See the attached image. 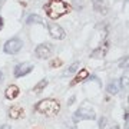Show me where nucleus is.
Masks as SVG:
<instances>
[{
    "label": "nucleus",
    "instance_id": "nucleus-1",
    "mask_svg": "<svg viewBox=\"0 0 129 129\" xmlns=\"http://www.w3.org/2000/svg\"><path fill=\"white\" fill-rule=\"evenodd\" d=\"M70 5L66 3L64 0H49L46 5L43 6V10L46 12V14L52 20L62 17L64 14H68L70 12Z\"/></svg>",
    "mask_w": 129,
    "mask_h": 129
},
{
    "label": "nucleus",
    "instance_id": "nucleus-2",
    "mask_svg": "<svg viewBox=\"0 0 129 129\" xmlns=\"http://www.w3.org/2000/svg\"><path fill=\"white\" fill-rule=\"evenodd\" d=\"M35 109H36V112L43 113V115H46V116H56L60 112V105L56 99L47 98V99H43V101L37 102Z\"/></svg>",
    "mask_w": 129,
    "mask_h": 129
},
{
    "label": "nucleus",
    "instance_id": "nucleus-3",
    "mask_svg": "<svg viewBox=\"0 0 129 129\" xmlns=\"http://www.w3.org/2000/svg\"><path fill=\"white\" fill-rule=\"evenodd\" d=\"M95 119H96V113H95L92 106L88 105V103L82 105L78 111L73 113L75 122H80V120H95Z\"/></svg>",
    "mask_w": 129,
    "mask_h": 129
},
{
    "label": "nucleus",
    "instance_id": "nucleus-4",
    "mask_svg": "<svg viewBox=\"0 0 129 129\" xmlns=\"http://www.w3.org/2000/svg\"><path fill=\"white\" fill-rule=\"evenodd\" d=\"M23 47V42L20 40L19 37H12L5 43L3 46V52L7 53V55H16L20 52V49Z\"/></svg>",
    "mask_w": 129,
    "mask_h": 129
},
{
    "label": "nucleus",
    "instance_id": "nucleus-5",
    "mask_svg": "<svg viewBox=\"0 0 129 129\" xmlns=\"http://www.w3.org/2000/svg\"><path fill=\"white\" fill-rule=\"evenodd\" d=\"M33 68H35V66H33L32 63H29V62H23V63L16 64L14 69H13L14 78H23V76H26V75H29L32 72Z\"/></svg>",
    "mask_w": 129,
    "mask_h": 129
},
{
    "label": "nucleus",
    "instance_id": "nucleus-6",
    "mask_svg": "<svg viewBox=\"0 0 129 129\" xmlns=\"http://www.w3.org/2000/svg\"><path fill=\"white\" fill-rule=\"evenodd\" d=\"M52 52H53V47H52L50 43H40L36 47L35 53L39 59H49L52 56Z\"/></svg>",
    "mask_w": 129,
    "mask_h": 129
},
{
    "label": "nucleus",
    "instance_id": "nucleus-7",
    "mask_svg": "<svg viewBox=\"0 0 129 129\" xmlns=\"http://www.w3.org/2000/svg\"><path fill=\"white\" fill-rule=\"evenodd\" d=\"M47 29H49V35H50L53 39L56 40H63L66 37V33L62 27H60L57 23H49L47 24Z\"/></svg>",
    "mask_w": 129,
    "mask_h": 129
},
{
    "label": "nucleus",
    "instance_id": "nucleus-8",
    "mask_svg": "<svg viewBox=\"0 0 129 129\" xmlns=\"http://www.w3.org/2000/svg\"><path fill=\"white\" fill-rule=\"evenodd\" d=\"M88 78H89V70L88 69H80L78 72V75L73 78V80L69 83V86H70V88H73V86H76L78 83L83 82V80H86Z\"/></svg>",
    "mask_w": 129,
    "mask_h": 129
},
{
    "label": "nucleus",
    "instance_id": "nucleus-9",
    "mask_svg": "<svg viewBox=\"0 0 129 129\" xmlns=\"http://www.w3.org/2000/svg\"><path fill=\"white\" fill-rule=\"evenodd\" d=\"M19 95H20V89H19L17 85H9L5 90V96L7 98L9 101H14Z\"/></svg>",
    "mask_w": 129,
    "mask_h": 129
},
{
    "label": "nucleus",
    "instance_id": "nucleus-10",
    "mask_svg": "<svg viewBox=\"0 0 129 129\" xmlns=\"http://www.w3.org/2000/svg\"><path fill=\"white\" fill-rule=\"evenodd\" d=\"M108 47H109V42L106 40L105 43H103V46L95 49V50L90 53V57H92V59H102V57H105L106 52H108Z\"/></svg>",
    "mask_w": 129,
    "mask_h": 129
},
{
    "label": "nucleus",
    "instance_id": "nucleus-11",
    "mask_svg": "<svg viewBox=\"0 0 129 129\" xmlns=\"http://www.w3.org/2000/svg\"><path fill=\"white\" fill-rule=\"evenodd\" d=\"M9 116L12 118V119H19V118H23L24 116V111H23V108H20V106H10V109H9Z\"/></svg>",
    "mask_w": 129,
    "mask_h": 129
},
{
    "label": "nucleus",
    "instance_id": "nucleus-12",
    "mask_svg": "<svg viewBox=\"0 0 129 129\" xmlns=\"http://www.w3.org/2000/svg\"><path fill=\"white\" fill-rule=\"evenodd\" d=\"M93 7L99 13H108V0H93Z\"/></svg>",
    "mask_w": 129,
    "mask_h": 129
},
{
    "label": "nucleus",
    "instance_id": "nucleus-13",
    "mask_svg": "<svg viewBox=\"0 0 129 129\" xmlns=\"http://www.w3.org/2000/svg\"><path fill=\"white\" fill-rule=\"evenodd\" d=\"M26 23L27 24H46V22H45V19L43 17H40L39 14H29L27 16V19H26Z\"/></svg>",
    "mask_w": 129,
    "mask_h": 129
},
{
    "label": "nucleus",
    "instance_id": "nucleus-14",
    "mask_svg": "<svg viewBox=\"0 0 129 129\" xmlns=\"http://www.w3.org/2000/svg\"><path fill=\"white\" fill-rule=\"evenodd\" d=\"M47 79H42L40 82H37L36 85H35V88H33V92L35 93H40V92H43V89L47 86Z\"/></svg>",
    "mask_w": 129,
    "mask_h": 129
},
{
    "label": "nucleus",
    "instance_id": "nucleus-15",
    "mask_svg": "<svg viewBox=\"0 0 129 129\" xmlns=\"http://www.w3.org/2000/svg\"><path fill=\"white\" fill-rule=\"evenodd\" d=\"M106 92L109 93V95H118V92H119L118 83H116V82H111L108 86H106Z\"/></svg>",
    "mask_w": 129,
    "mask_h": 129
},
{
    "label": "nucleus",
    "instance_id": "nucleus-16",
    "mask_svg": "<svg viewBox=\"0 0 129 129\" xmlns=\"http://www.w3.org/2000/svg\"><path fill=\"white\" fill-rule=\"evenodd\" d=\"M78 69H79V62H75V63H72V64L69 66V69H68L66 72H64V75L68 76V75L76 73V72H78Z\"/></svg>",
    "mask_w": 129,
    "mask_h": 129
},
{
    "label": "nucleus",
    "instance_id": "nucleus-17",
    "mask_svg": "<svg viewBox=\"0 0 129 129\" xmlns=\"http://www.w3.org/2000/svg\"><path fill=\"white\" fill-rule=\"evenodd\" d=\"M62 64H63V60L56 57V59H53L50 63H49V66H50V69H56V68H60Z\"/></svg>",
    "mask_w": 129,
    "mask_h": 129
},
{
    "label": "nucleus",
    "instance_id": "nucleus-18",
    "mask_svg": "<svg viewBox=\"0 0 129 129\" xmlns=\"http://www.w3.org/2000/svg\"><path fill=\"white\" fill-rule=\"evenodd\" d=\"M120 83H122V86H125V90H128V73L120 79Z\"/></svg>",
    "mask_w": 129,
    "mask_h": 129
},
{
    "label": "nucleus",
    "instance_id": "nucleus-19",
    "mask_svg": "<svg viewBox=\"0 0 129 129\" xmlns=\"http://www.w3.org/2000/svg\"><path fill=\"white\" fill-rule=\"evenodd\" d=\"M106 123H108V119L106 118H101V120H99V129L106 128Z\"/></svg>",
    "mask_w": 129,
    "mask_h": 129
},
{
    "label": "nucleus",
    "instance_id": "nucleus-20",
    "mask_svg": "<svg viewBox=\"0 0 129 129\" xmlns=\"http://www.w3.org/2000/svg\"><path fill=\"white\" fill-rule=\"evenodd\" d=\"M0 129H12V126L7 125V123H5V125H2V126H0Z\"/></svg>",
    "mask_w": 129,
    "mask_h": 129
},
{
    "label": "nucleus",
    "instance_id": "nucleus-21",
    "mask_svg": "<svg viewBox=\"0 0 129 129\" xmlns=\"http://www.w3.org/2000/svg\"><path fill=\"white\" fill-rule=\"evenodd\" d=\"M3 23H5V19H3L2 16H0V30L3 29Z\"/></svg>",
    "mask_w": 129,
    "mask_h": 129
},
{
    "label": "nucleus",
    "instance_id": "nucleus-22",
    "mask_svg": "<svg viewBox=\"0 0 129 129\" xmlns=\"http://www.w3.org/2000/svg\"><path fill=\"white\" fill-rule=\"evenodd\" d=\"M126 63H128V57H125V60L122 62V63H120V68H123V66H125Z\"/></svg>",
    "mask_w": 129,
    "mask_h": 129
},
{
    "label": "nucleus",
    "instance_id": "nucleus-23",
    "mask_svg": "<svg viewBox=\"0 0 129 129\" xmlns=\"http://www.w3.org/2000/svg\"><path fill=\"white\" fill-rule=\"evenodd\" d=\"M73 102H75V96H72L69 99V105H73Z\"/></svg>",
    "mask_w": 129,
    "mask_h": 129
},
{
    "label": "nucleus",
    "instance_id": "nucleus-24",
    "mask_svg": "<svg viewBox=\"0 0 129 129\" xmlns=\"http://www.w3.org/2000/svg\"><path fill=\"white\" fill-rule=\"evenodd\" d=\"M0 83H3V72L0 70Z\"/></svg>",
    "mask_w": 129,
    "mask_h": 129
},
{
    "label": "nucleus",
    "instance_id": "nucleus-25",
    "mask_svg": "<svg viewBox=\"0 0 129 129\" xmlns=\"http://www.w3.org/2000/svg\"><path fill=\"white\" fill-rule=\"evenodd\" d=\"M112 129H120V128H119V126H113Z\"/></svg>",
    "mask_w": 129,
    "mask_h": 129
}]
</instances>
